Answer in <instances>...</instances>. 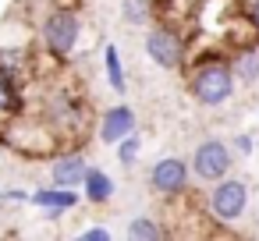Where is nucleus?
I'll return each mask as SVG.
<instances>
[{
    "label": "nucleus",
    "instance_id": "nucleus-9",
    "mask_svg": "<svg viewBox=\"0 0 259 241\" xmlns=\"http://www.w3.org/2000/svg\"><path fill=\"white\" fill-rule=\"evenodd\" d=\"M85 170H89V163H85L82 153H61L50 163V181L61 184V188H78L82 177H85Z\"/></svg>",
    "mask_w": 259,
    "mask_h": 241
},
{
    "label": "nucleus",
    "instance_id": "nucleus-21",
    "mask_svg": "<svg viewBox=\"0 0 259 241\" xmlns=\"http://www.w3.org/2000/svg\"><path fill=\"white\" fill-rule=\"evenodd\" d=\"M255 25H259V0H255Z\"/></svg>",
    "mask_w": 259,
    "mask_h": 241
},
{
    "label": "nucleus",
    "instance_id": "nucleus-20",
    "mask_svg": "<svg viewBox=\"0 0 259 241\" xmlns=\"http://www.w3.org/2000/svg\"><path fill=\"white\" fill-rule=\"evenodd\" d=\"M234 146H238V153H252V138H248V135H238Z\"/></svg>",
    "mask_w": 259,
    "mask_h": 241
},
{
    "label": "nucleus",
    "instance_id": "nucleus-5",
    "mask_svg": "<svg viewBox=\"0 0 259 241\" xmlns=\"http://www.w3.org/2000/svg\"><path fill=\"white\" fill-rule=\"evenodd\" d=\"M245 202H248L245 181H220L213 188V199H209V206H213V213L220 220H238L245 213Z\"/></svg>",
    "mask_w": 259,
    "mask_h": 241
},
{
    "label": "nucleus",
    "instance_id": "nucleus-17",
    "mask_svg": "<svg viewBox=\"0 0 259 241\" xmlns=\"http://www.w3.org/2000/svg\"><path fill=\"white\" fill-rule=\"evenodd\" d=\"M255 75H259V57H245V61L238 64V78L255 82Z\"/></svg>",
    "mask_w": 259,
    "mask_h": 241
},
{
    "label": "nucleus",
    "instance_id": "nucleus-6",
    "mask_svg": "<svg viewBox=\"0 0 259 241\" xmlns=\"http://www.w3.org/2000/svg\"><path fill=\"white\" fill-rule=\"evenodd\" d=\"M185 181H188V163L178 160V156H167L149 170V184L156 191H163V195H178L185 188Z\"/></svg>",
    "mask_w": 259,
    "mask_h": 241
},
{
    "label": "nucleus",
    "instance_id": "nucleus-4",
    "mask_svg": "<svg viewBox=\"0 0 259 241\" xmlns=\"http://www.w3.org/2000/svg\"><path fill=\"white\" fill-rule=\"evenodd\" d=\"M146 54H149L153 64H160V68H167V71H174V68L185 61V46H181V39H178L170 29H153V32L146 36Z\"/></svg>",
    "mask_w": 259,
    "mask_h": 241
},
{
    "label": "nucleus",
    "instance_id": "nucleus-2",
    "mask_svg": "<svg viewBox=\"0 0 259 241\" xmlns=\"http://www.w3.org/2000/svg\"><path fill=\"white\" fill-rule=\"evenodd\" d=\"M192 89H195L199 103L217 107V103H224L234 92V71L227 64H202L195 71V78H192Z\"/></svg>",
    "mask_w": 259,
    "mask_h": 241
},
{
    "label": "nucleus",
    "instance_id": "nucleus-10",
    "mask_svg": "<svg viewBox=\"0 0 259 241\" xmlns=\"http://www.w3.org/2000/svg\"><path fill=\"white\" fill-rule=\"evenodd\" d=\"M82 195H85V202H93V206L110 202V199H114V177H110L107 170H100V167H89L85 177H82Z\"/></svg>",
    "mask_w": 259,
    "mask_h": 241
},
{
    "label": "nucleus",
    "instance_id": "nucleus-14",
    "mask_svg": "<svg viewBox=\"0 0 259 241\" xmlns=\"http://www.w3.org/2000/svg\"><path fill=\"white\" fill-rule=\"evenodd\" d=\"M121 15H124L128 25H146L149 22V0H124Z\"/></svg>",
    "mask_w": 259,
    "mask_h": 241
},
{
    "label": "nucleus",
    "instance_id": "nucleus-12",
    "mask_svg": "<svg viewBox=\"0 0 259 241\" xmlns=\"http://www.w3.org/2000/svg\"><path fill=\"white\" fill-rule=\"evenodd\" d=\"M22 114V92H18V75L0 68V117H18Z\"/></svg>",
    "mask_w": 259,
    "mask_h": 241
},
{
    "label": "nucleus",
    "instance_id": "nucleus-8",
    "mask_svg": "<svg viewBox=\"0 0 259 241\" xmlns=\"http://www.w3.org/2000/svg\"><path fill=\"white\" fill-rule=\"evenodd\" d=\"M29 202L39 206V209H47L50 220H57L64 209H75V206H78V191L61 188V184H50V188H36V191H29Z\"/></svg>",
    "mask_w": 259,
    "mask_h": 241
},
{
    "label": "nucleus",
    "instance_id": "nucleus-18",
    "mask_svg": "<svg viewBox=\"0 0 259 241\" xmlns=\"http://www.w3.org/2000/svg\"><path fill=\"white\" fill-rule=\"evenodd\" d=\"M0 202H29L25 188H0Z\"/></svg>",
    "mask_w": 259,
    "mask_h": 241
},
{
    "label": "nucleus",
    "instance_id": "nucleus-13",
    "mask_svg": "<svg viewBox=\"0 0 259 241\" xmlns=\"http://www.w3.org/2000/svg\"><path fill=\"white\" fill-rule=\"evenodd\" d=\"M103 68H107V82L114 92H124V68H121V57H117V46H107L103 50Z\"/></svg>",
    "mask_w": 259,
    "mask_h": 241
},
{
    "label": "nucleus",
    "instance_id": "nucleus-19",
    "mask_svg": "<svg viewBox=\"0 0 259 241\" xmlns=\"http://www.w3.org/2000/svg\"><path fill=\"white\" fill-rule=\"evenodd\" d=\"M78 237H82V241H110V230H107V227H89V230H82Z\"/></svg>",
    "mask_w": 259,
    "mask_h": 241
},
{
    "label": "nucleus",
    "instance_id": "nucleus-1",
    "mask_svg": "<svg viewBox=\"0 0 259 241\" xmlns=\"http://www.w3.org/2000/svg\"><path fill=\"white\" fill-rule=\"evenodd\" d=\"M43 46H47V54H54V57H68L75 46H78V36H82V22H78V15L75 11H68V8H57V11H50L47 18H43Z\"/></svg>",
    "mask_w": 259,
    "mask_h": 241
},
{
    "label": "nucleus",
    "instance_id": "nucleus-15",
    "mask_svg": "<svg viewBox=\"0 0 259 241\" xmlns=\"http://www.w3.org/2000/svg\"><path fill=\"white\" fill-rule=\"evenodd\" d=\"M139 149H142V138L132 131V135H124V138L117 142V160H121L124 167H132V163L139 160Z\"/></svg>",
    "mask_w": 259,
    "mask_h": 241
},
{
    "label": "nucleus",
    "instance_id": "nucleus-3",
    "mask_svg": "<svg viewBox=\"0 0 259 241\" xmlns=\"http://www.w3.org/2000/svg\"><path fill=\"white\" fill-rule=\"evenodd\" d=\"M192 170L202 177V181H220L227 170H231V149L220 142V138H209L195 149L192 156Z\"/></svg>",
    "mask_w": 259,
    "mask_h": 241
},
{
    "label": "nucleus",
    "instance_id": "nucleus-11",
    "mask_svg": "<svg viewBox=\"0 0 259 241\" xmlns=\"http://www.w3.org/2000/svg\"><path fill=\"white\" fill-rule=\"evenodd\" d=\"M47 117H50V124L54 128H75L78 124V117H82V107L71 100V96H54L50 103H47Z\"/></svg>",
    "mask_w": 259,
    "mask_h": 241
},
{
    "label": "nucleus",
    "instance_id": "nucleus-7",
    "mask_svg": "<svg viewBox=\"0 0 259 241\" xmlns=\"http://www.w3.org/2000/svg\"><path fill=\"white\" fill-rule=\"evenodd\" d=\"M135 131V110L132 107H110L103 117H100V142H107V146H117L124 135H132Z\"/></svg>",
    "mask_w": 259,
    "mask_h": 241
},
{
    "label": "nucleus",
    "instance_id": "nucleus-16",
    "mask_svg": "<svg viewBox=\"0 0 259 241\" xmlns=\"http://www.w3.org/2000/svg\"><path fill=\"white\" fill-rule=\"evenodd\" d=\"M128 234H132V237H142V241H153V237H160V227H156L149 216H135V220L128 223Z\"/></svg>",
    "mask_w": 259,
    "mask_h": 241
}]
</instances>
